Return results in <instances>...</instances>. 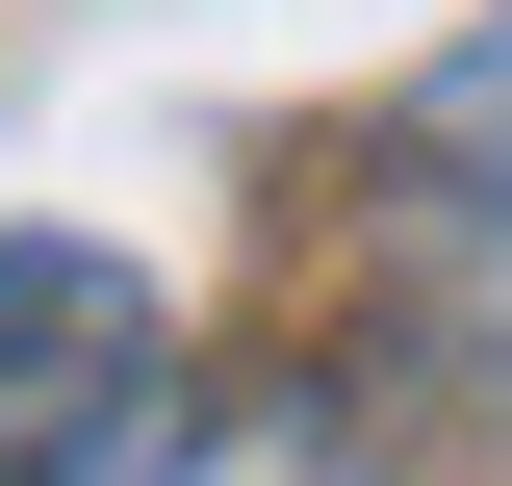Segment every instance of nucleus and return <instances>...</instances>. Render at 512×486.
Here are the masks:
<instances>
[{
	"label": "nucleus",
	"instance_id": "obj_3",
	"mask_svg": "<svg viewBox=\"0 0 512 486\" xmlns=\"http://www.w3.org/2000/svg\"><path fill=\"white\" fill-rule=\"evenodd\" d=\"M436 205H461V231H512V0L436 52Z\"/></svg>",
	"mask_w": 512,
	"mask_h": 486
},
{
	"label": "nucleus",
	"instance_id": "obj_1",
	"mask_svg": "<svg viewBox=\"0 0 512 486\" xmlns=\"http://www.w3.org/2000/svg\"><path fill=\"white\" fill-rule=\"evenodd\" d=\"M154 384H180V359H154V282H128L103 231H0V486L77 461V435L154 410Z\"/></svg>",
	"mask_w": 512,
	"mask_h": 486
},
{
	"label": "nucleus",
	"instance_id": "obj_2",
	"mask_svg": "<svg viewBox=\"0 0 512 486\" xmlns=\"http://www.w3.org/2000/svg\"><path fill=\"white\" fill-rule=\"evenodd\" d=\"M26 486H384V435L333 410V384H154V410H103Z\"/></svg>",
	"mask_w": 512,
	"mask_h": 486
}]
</instances>
